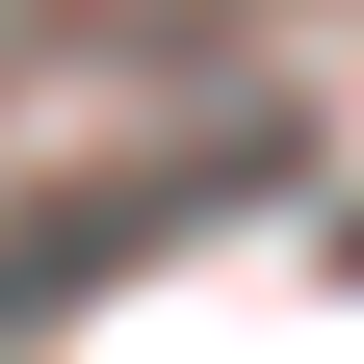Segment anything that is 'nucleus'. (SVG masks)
<instances>
[{
    "label": "nucleus",
    "mask_w": 364,
    "mask_h": 364,
    "mask_svg": "<svg viewBox=\"0 0 364 364\" xmlns=\"http://www.w3.org/2000/svg\"><path fill=\"white\" fill-rule=\"evenodd\" d=\"M260 156H156V182H78V208H26L0 235V312H53V287H105V260H156V235H208Z\"/></svg>",
    "instance_id": "1"
}]
</instances>
